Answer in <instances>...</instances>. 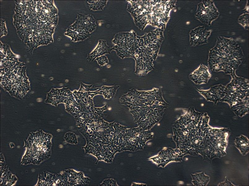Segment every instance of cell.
Returning <instances> with one entry per match:
<instances>
[{"label": "cell", "mask_w": 249, "mask_h": 186, "mask_svg": "<svg viewBox=\"0 0 249 186\" xmlns=\"http://www.w3.org/2000/svg\"><path fill=\"white\" fill-rule=\"evenodd\" d=\"M218 15V12L213 2L203 1L198 4L196 16L202 22L209 25Z\"/></svg>", "instance_id": "cell-1"}, {"label": "cell", "mask_w": 249, "mask_h": 186, "mask_svg": "<svg viewBox=\"0 0 249 186\" xmlns=\"http://www.w3.org/2000/svg\"><path fill=\"white\" fill-rule=\"evenodd\" d=\"M211 77L208 68L202 64L189 76L190 79L196 84H206Z\"/></svg>", "instance_id": "cell-2"}, {"label": "cell", "mask_w": 249, "mask_h": 186, "mask_svg": "<svg viewBox=\"0 0 249 186\" xmlns=\"http://www.w3.org/2000/svg\"><path fill=\"white\" fill-rule=\"evenodd\" d=\"M211 32L206 30L203 26H199L192 30L190 33L191 45L194 46L207 43Z\"/></svg>", "instance_id": "cell-3"}, {"label": "cell", "mask_w": 249, "mask_h": 186, "mask_svg": "<svg viewBox=\"0 0 249 186\" xmlns=\"http://www.w3.org/2000/svg\"><path fill=\"white\" fill-rule=\"evenodd\" d=\"M231 77V82L225 87V95H230L241 89H248L247 79L238 77L236 74Z\"/></svg>", "instance_id": "cell-4"}, {"label": "cell", "mask_w": 249, "mask_h": 186, "mask_svg": "<svg viewBox=\"0 0 249 186\" xmlns=\"http://www.w3.org/2000/svg\"><path fill=\"white\" fill-rule=\"evenodd\" d=\"M236 146L244 155L248 151L249 141L247 138L243 135L236 138L235 141Z\"/></svg>", "instance_id": "cell-5"}, {"label": "cell", "mask_w": 249, "mask_h": 186, "mask_svg": "<svg viewBox=\"0 0 249 186\" xmlns=\"http://www.w3.org/2000/svg\"><path fill=\"white\" fill-rule=\"evenodd\" d=\"M119 86H103L101 87V92L105 99H110L114 95L116 90Z\"/></svg>", "instance_id": "cell-6"}, {"label": "cell", "mask_w": 249, "mask_h": 186, "mask_svg": "<svg viewBox=\"0 0 249 186\" xmlns=\"http://www.w3.org/2000/svg\"><path fill=\"white\" fill-rule=\"evenodd\" d=\"M197 91L199 93L203 96L207 101H212L214 103V105L219 101H220V99L216 95L211 93L209 90H203L196 88Z\"/></svg>", "instance_id": "cell-7"}, {"label": "cell", "mask_w": 249, "mask_h": 186, "mask_svg": "<svg viewBox=\"0 0 249 186\" xmlns=\"http://www.w3.org/2000/svg\"><path fill=\"white\" fill-rule=\"evenodd\" d=\"M101 88H95L93 85H86L81 82V86L78 91L82 92L93 91L100 89Z\"/></svg>", "instance_id": "cell-8"}, {"label": "cell", "mask_w": 249, "mask_h": 186, "mask_svg": "<svg viewBox=\"0 0 249 186\" xmlns=\"http://www.w3.org/2000/svg\"><path fill=\"white\" fill-rule=\"evenodd\" d=\"M239 21L245 27L247 26L248 27V14H245L241 16L240 18H239Z\"/></svg>", "instance_id": "cell-9"}, {"label": "cell", "mask_w": 249, "mask_h": 186, "mask_svg": "<svg viewBox=\"0 0 249 186\" xmlns=\"http://www.w3.org/2000/svg\"><path fill=\"white\" fill-rule=\"evenodd\" d=\"M100 66H103L108 63V61L107 57L104 55L98 57L96 59Z\"/></svg>", "instance_id": "cell-10"}, {"label": "cell", "mask_w": 249, "mask_h": 186, "mask_svg": "<svg viewBox=\"0 0 249 186\" xmlns=\"http://www.w3.org/2000/svg\"><path fill=\"white\" fill-rule=\"evenodd\" d=\"M94 109L96 112V113L98 115L100 116L102 114V112L107 109V104L103 106V107L101 108H96L94 107Z\"/></svg>", "instance_id": "cell-11"}, {"label": "cell", "mask_w": 249, "mask_h": 186, "mask_svg": "<svg viewBox=\"0 0 249 186\" xmlns=\"http://www.w3.org/2000/svg\"><path fill=\"white\" fill-rule=\"evenodd\" d=\"M162 106H162L160 107H162ZM159 108H160V107H159ZM159 108V107H158V108Z\"/></svg>", "instance_id": "cell-12"}]
</instances>
